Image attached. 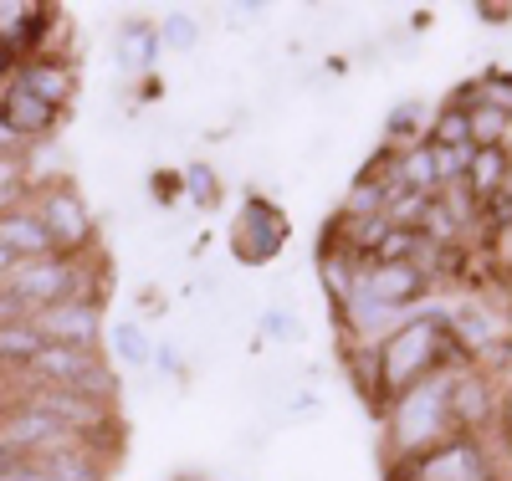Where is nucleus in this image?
Instances as JSON below:
<instances>
[{"label": "nucleus", "instance_id": "24", "mask_svg": "<svg viewBox=\"0 0 512 481\" xmlns=\"http://www.w3.org/2000/svg\"><path fill=\"white\" fill-rule=\"evenodd\" d=\"M431 154H436V185H441V190H446V185H456V180H466L472 149H436V144H431Z\"/></svg>", "mask_w": 512, "mask_h": 481}, {"label": "nucleus", "instance_id": "11", "mask_svg": "<svg viewBox=\"0 0 512 481\" xmlns=\"http://www.w3.org/2000/svg\"><path fill=\"white\" fill-rule=\"evenodd\" d=\"M0 246H6L16 261H36V256H57V241L52 231L41 226V215L36 205H11V210H0Z\"/></svg>", "mask_w": 512, "mask_h": 481}, {"label": "nucleus", "instance_id": "3", "mask_svg": "<svg viewBox=\"0 0 512 481\" xmlns=\"http://www.w3.org/2000/svg\"><path fill=\"white\" fill-rule=\"evenodd\" d=\"M31 205L41 215V226L52 231L62 256H93L98 251V215L72 180H52V185L31 190Z\"/></svg>", "mask_w": 512, "mask_h": 481}, {"label": "nucleus", "instance_id": "15", "mask_svg": "<svg viewBox=\"0 0 512 481\" xmlns=\"http://www.w3.org/2000/svg\"><path fill=\"white\" fill-rule=\"evenodd\" d=\"M159 47L164 52H195L200 47V41H205V21H200V11H185V6H175V11H164L159 21Z\"/></svg>", "mask_w": 512, "mask_h": 481}, {"label": "nucleus", "instance_id": "14", "mask_svg": "<svg viewBox=\"0 0 512 481\" xmlns=\"http://www.w3.org/2000/svg\"><path fill=\"white\" fill-rule=\"evenodd\" d=\"M41 348H47V343H41V333L31 328V318L0 323V379H21Z\"/></svg>", "mask_w": 512, "mask_h": 481}, {"label": "nucleus", "instance_id": "21", "mask_svg": "<svg viewBox=\"0 0 512 481\" xmlns=\"http://www.w3.org/2000/svg\"><path fill=\"white\" fill-rule=\"evenodd\" d=\"M180 180H185V200L200 205V210H216L221 205V169L205 164V159H190L180 164Z\"/></svg>", "mask_w": 512, "mask_h": 481}, {"label": "nucleus", "instance_id": "28", "mask_svg": "<svg viewBox=\"0 0 512 481\" xmlns=\"http://www.w3.org/2000/svg\"><path fill=\"white\" fill-rule=\"evenodd\" d=\"M21 318H31V313L21 308V297H16L6 282H0V323H21Z\"/></svg>", "mask_w": 512, "mask_h": 481}, {"label": "nucleus", "instance_id": "12", "mask_svg": "<svg viewBox=\"0 0 512 481\" xmlns=\"http://www.w3.org/2000/svg\"><path fill=\"white\" fill-rule=\"evenodd\" d=\"M103 354L118 364V369H154V338L144 328V318H118L108 333H103Z\"/></svg>", "mask_w": 512, "mask_h": 481}, {"label": "nucleus", "instance_id": "18", "mask_svg": "<svg viewBox=\"0 0 512 481\" xmlns=\"http://www.w3.org/2000/svg\"><path fill=\"white\" fill-rule=\"evenodd\" d=\"M31 159L26 149H6L0 154V210H11V205H26L31 200Z\"/></svg>", "mask_w": 512, "mask_h": 481}, {"label": "nucleus", "instance_id": "29", "mask_svg": "<svg viewBox=\"0 0 512 481\" xmlns=\"http://www.w3.org/2000/svg\"><path fill=\"white\" fill-rule=\"evenodd\" d=\"M16 67H21V62H16V57H11L6 47H0V87H6V82L16 77Z\"/></svg>", "mask_w": 512, "mask_h": 481}, {"label": "nucleus", "instance_id": "31", "mask_svg": "<svg viewBox=\"0 0 512 481\" xmlns=\"http://www.w3.org/2000/svg\"><path fill=\"white\" fill-rule=\"evenodd\" d=\"M6 149H26V144H16V139H11V128L0 123V154H6Z\"/></svg>", "mask_w": 512, "mask_h": 481}, {"label": "nucleus", "instance_id": "20", "mask_svg": "<svg viewBox=\"0 0 512 481\" xmlns=\"http://www.w3.org/2000/svg\"><path fill=\"white\" fill-rule=\"evenodd\" d=\"M262 338L282 343V348H303L308 343V323L297 308H287V302H267L262 308Z\"/></svg>", "mask_w": 512, "mask_h": 481}, {"label": "nucleus", "instance_id": "5", "mask_svg": "<svg viewBox=\"0 0 512 481\" xmlns=\"http://www.w3.org/2000/svg\"><path fill=\"white\" fill-rule=\"evenodd\" d=\"M292 226H287V210L267 195H246L241 215H236V231H231V256L241 267H272V261L287 251Z\"/></svg>", "mask_w": 512, "mask_h": 481}, {"label": "nucleus", "instance_id": "26", "mask_svg": "<svg viewBox=\"0 0 512 481\" xmlns=\"http://www.w3.org/2000/svg\"><path fill=\"white\" fill-rule=\"evenodd\" d=\"M185 354L190 348L180 338H164V343H154V369L169 374V379H185Z\"/></svg>", "mask_w": 512, "mask_h": 481}, {"label": "nucleus", "instance_id": "25", "mask_svg": "<svg viewBox=\"0 0 512 481\" xmlns=\"http://www.w3.org/2000/svg\"><path fill=\"white\" fill-rule=\"evenodd\" d=\"M149 200H154V205H164V210H169V205H180V200H185V180H180V169H154V174H149Z\"/></svg>", "mask_w": 512, "mask_h": 481}, {"label": "nucleus", "instance_id": "9", "mask_svg": "<svg viewBox=\"0 0 512 481\" xmlns=\"http://www.w3.org/2000/svg\"><path fill=\"white\" fill-rule=\"evenodd\" d=\"M0 123L11 128V139H16V144H26V139L52 144V139H57V128L67 123V113H62V108H47L41 98H31L26 87L6 82V87H0Z\"/></svg>", "mask_w": 512, "mask_h": 481}, {"label": "nucleus", "instance_id": "16", "mask_svg": "<svg viewBox=\"0 0 512 481\" xmlns=\"http://www.w3.org/2000/svg\"><path fill=\"white\" fill-rule=\"evenodd\" d=\"M395 180H400L405 190H415V195H441V185H436V154H431V144L400 149V154H395Z\"/></svg>", "mask_w": 512, "mask_h": 481}, {"label": "nucleus", "instance_id": "17", "mask_svg": "<svg viewBox=\"0 0 512 481\" xmlns=\"http://www.w3.org/2000/svg\"><path fill=\"white\" fill-rule=\"evenodd\" d=\"M502 174H507V149H472V164H466L461 185L487 205L492 195H502Z\"/></svg>", "mask_w": 512, "mask_h": 481}, {"label": "nucleus", "instance_id": "4", "mask_svg": "<svg viewBox=\"0 0 512 481\" xmlns=\"http://www.w3.org/2000/svg\"><path fill=\"white\" fill-rule=\"evenodd\" d=\"M384 476H395V481H492V476H502V466L487 451V441H477V435H451V441H441L436 451H425L415 461L384 466Z\"/></svg>", "mask_w": 512, "mask_h": 481}, {"label": "nucleus", "instance_id": "13", "mask_svg": "<svg viewBox=\"0 0 512 481\" xmlns=\"http://www.w3.org/2000/svg\"><path fill=\"white\" fill-rule=\"evenodd\" d=\"M425 134H431V108L420 98H400L390 108V118H384V149H395V154L425 144Z\"/></svg>", "mask_w": 512, "mask_h": 481}, {"label": "nucleus", "instance_id": "33", "mask_svg": "<svg viewBox=\"0 0 512 481\" xmlns=\"http://www.w3.org/2000/svg\"><path fill=\"white\" fill-rule=\"evenodd\" d=\"M492 481H512V476H492Z\"/></svg>", "mask_w": 512, "mask_h": 481}, {"label": "nucleus", "instance_id": "23", "mask_svg": "<svg viewBox=\"0 0 512 481\" xmlns=\"http://www.w3.org/2000/svg\"><path fill=\"white\" fill-rule=\"evenodd\" d=\"M477 82H482V98H487L497 113L512 118V67H482Z\"/></svg>", "mask_w": 512, "mask_h": 481}, {"label": "nucleus", "instance_id": "6", "mask_svg": "<svg viewBox=\"0 0 512 481\" xmlns=\"http://www.w3.org/2000/svg\"><path fill=\"white\" fill-rule=\"evenodd\" d=\"M502 384L507 379H497L477 364L451 374V425H456V435H477L482 441V435L492 430V420L502 410Z\"/></svg>", "mask_w": 512, "mask_h": 481}, {"label": "nucleus", "instance_id": "8", "mask_svg": "<svg viewBox=\"0 0 512 481\" xmlns=\"http://www.w3.org/2000/svg\"><path fill=\"white\" fill-rule=\"evenodd\" d=\"M16 87H26L31 98H41L47 108H62L72 113V98L82 93V72H77V57L72 52H57V57H26L11 77Z\"/></svg>", "mask_w": 512, "mask_h": 481}, {"label": "nucleus", "instance_id": "2", "mask_svg": "<svg viewBox=\"0 0 512 481\" xmlns=\"http://www.w3.org/2000/svg\"><path fill=\"white\" fill-rule=\"evenodd\" d=\"M21 384H41V389H72L88 400H108L118 405V364L103 348H41L31 359V369L21 374Z\"/></svg>", "mask_w": 512, "mask_h": 481}, {"label": "nucleus", "instance_id": "30", "mask_svg": "<svg viewBox=\"0 0 512 481\" xmlns=\"http://www.w3.org/2000/svg\"><path fill=\"white\" fill-rule=\"evenodd\" d=\"M11 267H16V256H11L6 246H0V282H6V277H11Z\"/></svg>", "mask_w": 512, "mask_h": 481}, {"label": "nucleus", "instance_id": "32", "mask_svg": "<svg viewBox=\"0 0 512 481\" xmlns=\"http://www.w3.org/2000/svg\"><path fill=\"white\" fill-rule=\"evenodd\" d=\"M502 195L512 200V154H507V174H502Z\"/></svg>", "mask_w": 512, "mask_h": 481}, {"label": "nucleus", "instance_id": "10", "mask_svg": "<svg viewBox=\"0 0 512 481\" xmlns=\"http://www.w3.org/2000/svg\"><path fill=\"white\" fill-rule=\"evenodd\" d=\"M159 52H164V47H159V26H154V16H128V21L118 26L113 67L123 72V82L154 72V67H159Z\"/></svg>", "mask_w": 512, "mask_h": 481}, {"label": "nucleus", "instance_id": "7", "mask_svg": "<svg viewBox=\"0 0 512 481\" xmlns=\"http://www.w3.org/2000/svg\"><path fill=\"white\" fill-rule=\"evenodd\" d=\"M31 328L41 333V343H52V348H103L108 318H103L98 302L67 297V302H52V308L31 313Z\"/></svg>", "mask_w": 512, "mask_h": 481}, {"label": "nucleus", "instance_id": "1", "mask_svg": "<svg viewBox=\"0 0 512 481\" xmlns=\"http://www.w3.org/2000/svg\"><path fill=\"white\" fill-rule=\"evenodd\" d=\"M451 374L456 369H441L431 379L410 384L405 395H395L390 415H384V466L395 461H415L425 451H436L441 441H451L456 425H451Z\"/></svg>", "mask_w": 512, "mask_h": 481}, {"label": "nucleus", "instance_id": "27", "mask_svg": "<svg viewBox=\"0 0 512 481\" xmlns=\"http://www.w3.org/2000/svg\"><path fill=\"white\" fill-rule=\"evenodd\" d=\"M226 16H231V31H241V26H262V16H272V6H226Z\"/></svg>", "mask_w": 512, "mask_h": 481}, {"label": "nucleus", "instance_id": "19", "mask_svg": "<svg viewBox=\"0 0 512 481\" xmlns=\"http://www.w3.org/2000/svg\"><path fill=\"white\" fill-rule=\"evenodd\" d=\"M425 144H436V149H472V113L441 103L431 113V134H425Z\"/></svg>", "mask_w": 512, "mask_h": 481}, {"label": "nucleus", "instance_id": "22", "mask_svg": "<svg viewBox=\"0 0 512 481\" xmlns=\"http://www.w3.org/2000/svg\"><path fill=\"white\" fill-rule=\"evenodd\" d=\"M507 113H497L492 103H482V108H472V149H502V139H507Z\"/></svg>", "mask_w": 512, "mask_h": 481}]
</instances>
